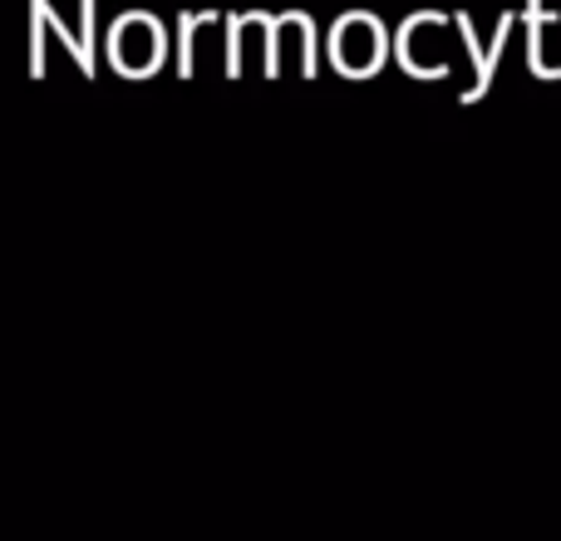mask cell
I'll return each mask as SVG.
<instances>
[{
  "mask_svg": "<svg viewBox=\"0 0 561 541\" xmlns=\"http://www.w3.org/2000/svg\"><path fill=\"white\" fill-rule=\"evenodd\" d=\"M454 25H458V35H463L468 55H473V65H478V84L468 89V99H478V94H483V89H488V79H493V69H497V49H503V39H507V25H513V20H503V25H497V39H493V49H483V45H478V35H473V20H468V15H458Z\"/></svg>",
  "mask_w": 561,
  "mask_h": 541,
  "instance_id": "6da1fadb",
  "label": "cell"
}]
</instances>
